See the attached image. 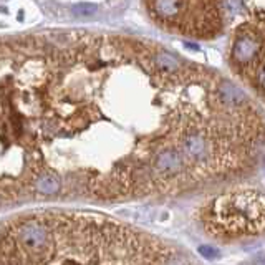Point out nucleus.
<instances>
[{
	"label": "nucleus",
	"mask_w": 265,
	"mask_h": 265,
	"mask_svg": "<svg viewBox=\"0 0 265 265\" xmlns=\"http://www.w3.org/2000/svg\"><path fill=\"white\" fill-rule=\"evenodd\" d=\"M73 12L78 15V17H90L96 12V5L93 4H77L73 7Z\"/></svg>",
	"instance_id": "nucleus-4"
},
{
	"label": "nucleus",
	"mask_w": 265,
	"mask_h": 265,
	"mask_svg": "<svg viewBox=\"0 0 265 265\" xmlns=\"http://www.w3.org/2000/svg\"><path fill=\"white\" fill-rule=\"evenodd\" d=\"M204 229L219 239L265 234V194L237 189L210 199L201 210Z\"/></svg>",
	"instance_id": "nucleus-3"
},
{
	"label": "nucleus",
	"mask_w": 265,
	"mask_h": 265,
	"mask_svg": "<svg viewBox=\"0 0 265 265\" xmlns=\"http://www.w3.org/2000/svg\"><path fill=\"white\" fill-rule=\"evenodd\" d=\"M199 253H201L202 257L209 258V260H214V258L219 257V250L214 247H210V245H201L199 247Z\"/></svg>",
	"instance_id": "nucleus-5"
},
{
	"label": "nucleus",
	"mask_w": 265,
	"mask_h": 265,
	"mask_svg": "<svg viewBox=\"0 0 265 265\" xmlns=\"http://www.w3.org/2000/svg\"><path fill=\"white\" fill-rule=\"evenodd\" d=\"M167 34L227 40V65L253 100L265 105V0H143Z\"/></svg>",
	"instance_id": "nucleus-2"
},
{
	"label": "nucleus",
	"mask_w": 265,
	"mask_h": 265,
	"mask_svg": "<svg viewBox=\"0 0 265 265\" xmlns=\"http://www.w3.org/2000/svg\"><path fill=\"white\" fill-rule=\"evenodd\" d=\"M262 106L217 70L156 42L85 30L0 39V196L30 194L58 161L86 159L100 199L154 194V177L186 167L196 187Z\"/></svg>",
	"instance_id": "nucleus-1"
},
{
	"label": "nucleus",
	"mask_w": 265,
	"mask_h": 265,
	"mask_svg": "<svg viewBox=\"0 0 265 265\" xmlns=\"http://www.w3.org/2000/svg\"><path fill=\"white\" fill-rule=\"evenodd\" d=\"M253 265H265V255L262 257H258L255 262H253Z\"/></svg>",
	"instance_id": "nucleus-6"
}]
</instances>
